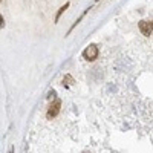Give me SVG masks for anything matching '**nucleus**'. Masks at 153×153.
I'll list each match as a JSON object with an SVG mask.
<instances>
[{"instance_id":"nucleus-2","label":"nucleus","mask_w":153,"mask_h":153,"mask_svg":"<svg viewBox=\"0 0 153 153\" xmlns=\"http://www.w3.org/2000/svg\"><path fill=\"white\" fill-rule=\"evenodd\" d=\"M60 106H61V101H60V100H55L54 103L49 106V110H48V118H54V117H57V113L60 112Z\"/></svg>"},{"instance_id":"nucleus-1","label":"nucleus","mask_w":153,"mask_h":153,"mask_svg":"<svg viewBox=\"0 0 153 153\" xmlns=\"http://www.w3.org/2000/svg\"><path fill=\"white\" fill-rule=\"evenodd\" d=\"M83 57H84L86 60H89V61L95 60V58L98 57V48H97L95 45L87 46V48L84 49V52H83Z\"/></svg>"},{"instance_id":"nucleus-3","label":"nucleus","mask_w":153,"mask_h":153,"mask_svg":"<svg viewBox=\"0 0 153 153\" xmlns=\"http://www.w3.org/2000/svg\"><path fill=\"white\" fill-rule=\"evenodd\" d=\"M139 29H141V32L144 34V35H152V31H153V28H152V22H149V20H143V22H139Z\"/></svg>"},{"instance_id":"nucleus-6","label":"nucleus","mask_w":153,"mask_h":153,"mask_svg":"<svg viewBox=\"0 0 153 153\" xmlns=\"http://www.w3.org/2000/svg\"><path fill=\"white\" fill-rule=\"evenodd\" d=\"M3 25H5V22H3V17H2V16H0V28H2V26H3Z\"/></svg>"},{"instance_id":"nucleus-5","label":"nucleus","mask_w":153,"mask_h":153,"mask_svg":"<svg viewBox=\"0 0 153 153\" xmlns=\"http://www.w3.org/2000/svg\"><path fill=\"white\" fill-rule=\"evenodd\" d=\"M68 8H69V3H66L65 6H61V8H60V11H58V14H57V17H55V20H58V19H60V16H61L63 12H65V11L68 9Z\"/></svg>"},{"instance_id":"nucleus-4","label":"nucleus","mask_w":153,"mask_h":153,"mask_svg":"<svg viewBox=\"0 0 153 153\" xmlns=\"http://www.w3.org/2000/svg\"><path fill=\"white\" fill-rule=\"evenodd\" d=\"M72 83H74V78L71 75H66L65 78H63V84H65V86H71Z\"/></svg>"},{"instance_id":"nucleus-7","label":"nucleus","mask_w":153,"mask_h":153,"mask_svg":"<svg viewBox=\"0 0 153 153\" xmlns=\"http://www.w3.org/2000/svg\"><path fill=\"white\" fill-rule=\"evenodd\" d=\"M9 153H12V150H11V152H9Z\"/></svg>"}]
</instances>
